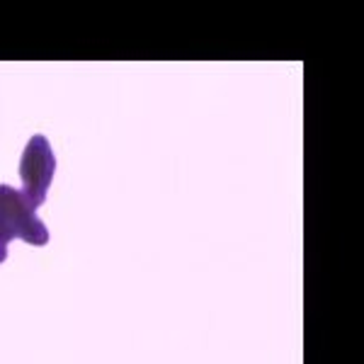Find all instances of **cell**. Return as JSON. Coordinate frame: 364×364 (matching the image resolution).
Returning a JSON list of instances; mask_svg holds the SVG:
<instances>
[{"instance_id": "3957f363", "label": "cell", "mask_w": 364, "mask_h": 364, "mask_svg": "<svg viewBox=\"0 0 364 364\" xmlns=\"http://www.w3.org/2000/svg\"><path fill=\"white\" fill-rule=\"evenodd\" d=\"M5 257H8V245L0 243V262H5Z\"/></svg>"}, {"instance_id": "7a4b0ae2", "label": "cell", "mask_w": 364, "mask_h": 364, "mask_svg": "<svg viewBox=\"0 0 364 364\" xmlns=\"http://www.w3.org/2000/svg\"><path fill=\"white\" fill-rule=\"evenodd\" d=\"M56 173V156L51 151L49 139L37 134L27 141L25 154L20 161V178H22V195L32 202L34 209H39L46 202V192L51 187Z\"/></svg>"}, {"instance_id": "6da1fadb", "label": "cell", "mask_w": 364, "mask_h": 364, "mask_svg": "<svg viewBox=\"0 0 364 364\" xmlns=\"http://www.w3.org/2000/svg\"><path fill=\"white\" fill-rule=\"evenodd\" d=\"M13 238H22L29 245H46L49 231L22 190L0 185V243L8 245Z\"/></svg>"}]
</instances>
